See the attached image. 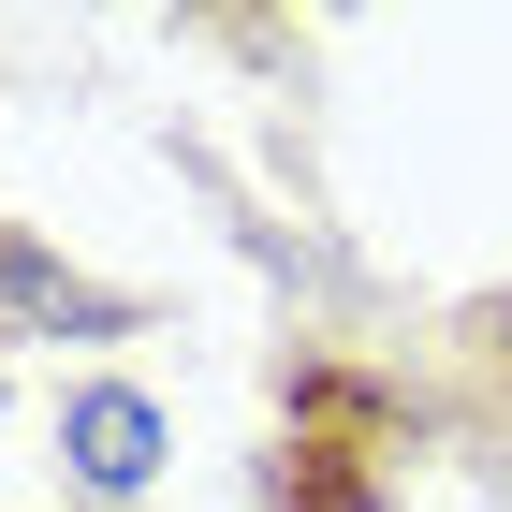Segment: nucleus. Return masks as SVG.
<instances>
[{
	"mask_svg": "<svg viewBox=\"0 0 512 512\" xmlns=\"http://www.w3.org/2000/svg\"><path fill=\"white\" fill-rule=\"evenodd\" d=\"M59 439H74V483H88V498H132V483L161 469V410H147L132 381L74 395V425H59Z\"/></svg>",
	"mask_w": 512,
	"mask_h": 512,
	"instance_id": "1",
	"label": "nucleus"
}]
</instances>
